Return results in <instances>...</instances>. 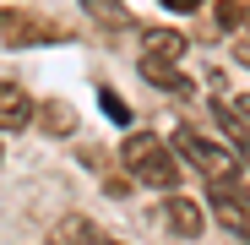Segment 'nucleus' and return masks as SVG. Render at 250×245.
Segmentation results:
<instances>
[{
	"mask_svg": "<svg viewBox=\"0 0 250 245\" xmlns=\"http://www.w3.org/2000/svg\"><path fill=\"white\" fill-rule=\"evenodd\" d=\"M218 126L229 131V142H234V147L245 153V163H250V120H245L234 104H218Z\"/></svg>",
	"mask_w": 250,
	"mask_h": 245,
	"instance_id": "9",
	"label": "nucleus"
},
{
	"mask_svg": "<svg viewBox=\"0 0 250 245\" xmlns=\"http://www.w3.org/2000/svg\"><path fill=\"white\" fill-rule=\"evenodd\" d=\"M212 213L223 218V229H234L239 240H250V191H245V185L218 180V185H212Z\"/></svg>",
	"mask_w": 250,
	"mask_h": 245,
	"instance_id": "3",
	"label": "nucleus"
},
{
	"mask_svg": "<svg viewBox=\"0 0 250 245\" xmlns=\"http://www.w3.org/2000/svg\"><path fill=\"white\" fill-rule=\"evenodd\" d=\"M0 38H6V49H17V44H55V38H65V27H44L38 17L6 11V27H0Z\"/></svg>",
	"mask_w": 250,
	"mask_h": 245,
	"instance_id": "4",
	"label": "nucleus"
},
{
	"mask_svg": "<svg viewBox=\"0 0 250 245\" xmlns=\"http://www.w3.org/2000/svg\"><path fill=\"white\" fill-rule=\"evenodd\" d=\"M163 6H169V11H196L201 0H163Z\"/></svg>",
	"mask_w": 250,
	"mask_h": 245,
	"instance_id": "15",
	"label": "nucleus"
},
{
	"mask_svg": "<svg viewBox=\"0 0 250 245\" xmlns=\"http://www.w3.org/2000/svg\"><path fill=\"white\" fill-rule=\"evenodd\" d=\"M98 104H104V114H109V120H131V109H125V98H120V93H109V88L98 93Z\"/></svg>",
	"mask_w": 250,
	"mask_h": 245,
	"instance_id": "13",
	"label": "nucleus"
},
{
	"mask_svg": "<svg viewBox=\"0 0 250 245\" xmlns=\"http://www.w3.org/2000/svg\"><path fill=\"white\" fill-rule=\"evenodd\" d=\"M142 76L152 88H163V93H190V76H180L174 60H142Z\"/></svg>",
	"mask_w": 250,
	"mask_h": 245,
	"instance_id": "8",
	"label": "nucleus"
},
{
	"mask_svg": "<svg viewBox=\"0 0 250 245\" xmlns=\"http://www.w3.org/2000/svg\"><path fill=\"white\" fill-rule=\"evenodd\" d=\"M180 55H185V33H174V27L142 33V60H180Z\"/></svg>",
	"mask_w": 250,
	"mask_h": 245,
	"instance_id": "7",
	"label": "nucleus"
},
{
	"mask_svg": "<svg viewBox=\"0 0 250 245\" xmlns=\"http://www.w3.org/2000/svg\"><path fill=\"white\" fill-rule=\"evenodd\" d=\"M163 223H169L180 240H201V229H207V213L196 207L190 196H169V201H163Z\"/></svg>",
	"mask_w": 250,
	"mask_h": 245,
	"instance_id": "5",
	"label": "nucleus"
},
{
	"mask_svg": "<svg viewBox=\"0 0 250 245\" xmlns=\"http://www.w3.org/2000/svg\"><path fill=\"white\" fill-rule=\"evenodd\" d=\"M82 6H87V17H98V22H109V27L131 22V17H125V0H82Z\"/></svg>",
	"mask_w": 250,
	"mask_h": 245,
	"instance_id": "12",
	"label": "nucleus"
},
{
	"mask_svg": "<svg viewBox=\"0 0 250 245\" xmlns=\"http://www.w3.org/2000/svg\"><path fill=\"white\" fill-rule=\"evenodd\" d=\"M38 126H44L49 136H71V131H76V114H71V104H65V98H49V104H44V114H38Z\"/></svg>",
	"mask_w": 250,
	"mask_h": 245,
	"instance_id": "10",
	"label": "nucleus"
},
{
	"mask_svg": "<svg viewBox=\"0 0 250 245\" xmlns=\"http://www.w3.org/2000/svg\"><path fill=\"white\" fill-rule=\"evenodd\" d=\"M174 147V142H169ZM169 147H163L152 131H131L120 142V163H125V175H136L142 185H158V191H174L180 180V163L169 158Z\"/></svg>",
	"mask_w": 250,
	"mask_h": 245,
	"instance_id": "1",
	"label": "nucleus"
},
{
	"mask_svg": "<svg viewBox=\"0 0 250 245\" xmlns=\"http://www.w3.org/2000/svg\"><path fill=\"white\" fill-rule=\"evenodd\" d=\"M55 240H76V245H98V240H104V229H98V223H87V218H60Z\"/></svg>",
	"mask_w": 250,
	"mask_h": 245,
	"instance_id": "11",
	"label": "nucleus"
},
{
	"mask_svg": "<svg viewBox=\"0 0 250 245\" xmlns=\"http://www.w3.org/2000/svg\"><path fill=\"white\" fill-rule=\"evenodd\" d=\"M27 120H33V98L17 88V82H6V88H0V126H6V136H17Z\"/></svg>",
	"mask_w": 250,
	"mask_h": 245,
	"instance_id": "6",
	"label": "nucleus"
},
{
	"mask_svg": "<svg viewBox=\"0 0 250 245\" xmlns=\"http://www.w3.org/2000/svg\"><path fill=\"white\" fill-rule=\"evenodd\" d=\"M169 142H174V153L190 163L207 185H218V180H234V175H239V153L223 147V142H212V136H201V131H190V126H180Z\"/></svg>",
	"mask_w": 250,
	"mask_h": 245,
	"instance_id": "2",
	"label": "nucleus"
},
{
	"mask_svg": "<svg viewBox=\"0 0 250 245\" xmlns=\"http://www.w3.org/2000/svg\"><path fill=\"white\" fill-rule=\"evenodd\" d=\"M239 27H245V33H250V0H245V11H239Z\"/></svg>",
	"mask_w": 250,
	"mask_h": 245,
	"instance_id": "16",
	"label": "nucleus"
},
{
	"mask_svg": "<svg viewBox=\"0 0 250 245\" xmlns=\"http://www.w3.org/2000/svg\"><path fill=\"white\" fill-rule=\"evenodd\" d=\"M234 60H239V66H250V38H239V44H234Z\"/></svg>",
	"mask_w": 250,
	"mask_h": 245,
	"instance_id": "14",
	"label": "nucleus"
}]
</instances>
